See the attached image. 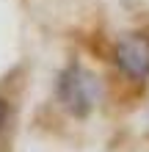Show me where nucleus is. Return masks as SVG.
<instances>
[{"mask_svg": "<svg viewBox=\"0 0 149 152\" xmlns=\"http://www.w3.org/2000/svg\"><path fill=\"white\" fill-rule=\"evenodd\" d=\"M116 64L127 77L146 80L149 77V36L130 33L116 44Z\"/></svg>", "mask_w": 149, "mask_h": 152, "instance_id": "f257e3e1", "label": "nucleus"}, {"mask_svg": "<svg viewBox=\"0 0 149 152\" xmlns=\"http://www.w3.org/2000/svg\"><path fill=\"white\" fill-rule=\"evenodd\" d=\"M61 94H64V102L72 108L75 113H89L94 100H97V91H94V77H86L83 72H69L61 83Z\"/></svg>", "mask_w": 149, "mask_h": 152, "instance_id": "f03ea898", "label": "nucleus"}, {"mask_svg": "<svg viewBox=\"0 0 149 152\" xmlns=\"http://www.w3.org/2000/svg\"><path fill=\"white\" fill-rule=\"evenodd\" d=\"M6 116H8V105H6V100H0V130L6 124Z\"/></svg>", "mask_w": 149, "mask_h": 152, "instance_id": "7ed1b4c3", "label": "nucleus"}]
</instances>
